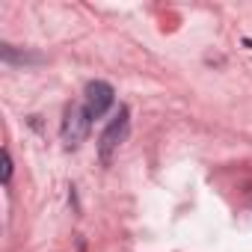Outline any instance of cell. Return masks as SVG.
I'll return each mask as SVG.
<instances>
[{
  "label": "cell",
  "mask_w": 252,
  "mask_h": 252,
  "mask_svg": "<svg viewBox=\"0 0 252 252\" xmlns=\"http://www.w3.org/2000/svg\"><path fill=\"white\" fill-rule=\"evenodd\" d=\"M128 107H122L119 113H116V119L104 128V134H101V140H98V155H101V160L104 163H110L113 160V152L125 143V137H128Z\"/></svg>",
  "instance_id": "cell-2"
},
{
  "label": "cell",
  "mask_w": 252,
  "mask_h": 252,
  "mask_svg": "<svg viewBox=\"0 0 252 252\" xmlns=\"http://www.w3.org/2000/svg\"><path fill=\"white\" fill-rule=\"evenodd\" d=\"M0 178H3V184H9V178H12V158H9V152H3V172H0Z\"/></svg>",
  "instance_id": "cell-4"
},
{
  "label": "cell",
  "mask_w": 252,
  "mask_h": 252,
  "mask_svg": "<svg viewBox=\"0 0 252 252\" xmlns=\"http://www.w3.org/2000/svg\"><path fill=\"white\" fill-rule=\"evenodd\" d=\"M89 125H92V119H89L86 107L83 104H71L65 110V119H63V143H65V149H77L86 140Z\"/></svg>",
  "instance_id": "cell-1"
},
{
  "label": "cell",
  "mask_w": 252,
  "mask_h": 252,
  "mask_svg": "<svg viewBox=\"0 0 252 252\" xmlns=\"http://www.w3.org/2000/svg\"><path fill=\"white\" fill-rule=\"evenodd\" d=\"M113 101H116V92H113L110 83H104V80H92V83H86L83 107H86L89 119H101V116L113 107Z\"/></svg>",
  "instance_id": "cell-3"
}]
</instances>
